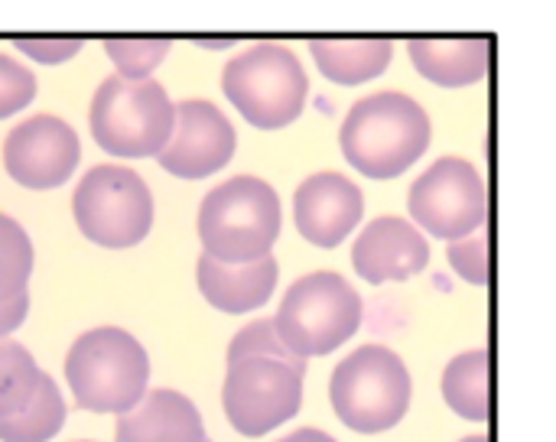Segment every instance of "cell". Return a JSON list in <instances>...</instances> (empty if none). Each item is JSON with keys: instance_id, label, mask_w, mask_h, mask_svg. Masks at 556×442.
<instances>
[{"instance_id": "27", "label": "cell", "mask_w": 556, "mask_h": 442, "mask_svg": "<svg viewBox=\"0 0 556 442\" xmlns=\"http://www.w3.org/2000/svg\"><path fill=\"white\" fill-rule=\"evenodd\" d=\"M26 313H29V293L16 296V300H0V339L10 336L13 329H20Z\"/></svg>"}, {"instance_id": "15", "label": "cell", "mask_w": 556, "mask_h": 442, "mask_svg": "<svg viewBox=\"0 0 556 442\" xmlns=\"http://www.w3.org/2000/svg\"><path fill=\"white\" fill-rule=\"evenodd\" d=\"M277 277H280V267L274 261V254L264 261H251V264H222V261L202 254L195 264V280H199L202 296L215 310L231 313V316L261 310L274 296Z\"/></svg>"}, {"instance_id": "10", "label": "cell", "mask_w": 556, "mask_h": 442, "mask_svg": "<svg viewBox=\"0 0 556 442\" xmlns=\"http://www.w3.org/2000/svg\"><path fill=\"white\" fill-rule=\"evenodd\" d=\"M407 209L417 228L440 241H463L489 218V192L479 169L463 156H443L407 192Z\"/></svg>"}, {"instance_id": "28", "label": "cell", "mask_w": 556, "mask_h": 442, "mask_svg": "<svg viewBox=\"0 0 556 442\" xmlns=\"http://www.w3.org/2000/svg\"><path fill=\"white\" fill-rule=\"evenodd\" d=\"M277 442H339L336 437H329V433H323V430H316V427H306V430H296V433H290V437H283V440Z\"/></svg>"}, {"instance_id": "7", "label": "cell", "mask_w": 556, "mask_h": 442, "mask_svg": "<svg viewBox=\"0 0 556 442\" xmlns=\"http://www.w3.org/2000/svg\"><path fill=\"white\" fill-rule=\"evenodd\" d=\"M222 88L241 117L261 130L293 124L309 98L306 68L293 49L277 42H261L238 52L222 72Z\"/></svg>"}, {"instance_id": "23", "label": "cell", "mask_w": 556, "mask_h": 442, "mask_svg": "<svg viewBox=\"0 0 556 442\" xmlns=\"http://www.w3.org/2000/svg\"><path fill=\"white\" fill-rule=\"evenodd\" d=\"M104 52L117 65L121 78L143 81L166 59L169 42L166 39H111V42H104Z\"/></svg>"}, {"instance_id": "30", "label": "cell", "mask_w": 556, "mask_h": 442, "mask_svg": "<svg viewBox=\"0 0 556 442\" xmlns=\"http://www.w3.org/2000/svg\"><path fill=\"white\" fill-rule=\"evenodd\" d=\"M205 442H212V440H205Z\"/></svg>"}, {"instance_id": "19", "label": "cell", "mask_w": 556, "mask_h": 442, "mask_svg": "<svg viewBox=\"0 0 556 442\" xmlns=\"http://www.w3.org/2000/svg\"><path fill=\"white\" fill-rule=\"evenodd\" d=\"M443 401L456 417H463L469 424H489V417H492V358L485 349L463 352L446 365Z\"/></svg>"}, {"instance_id": "25", "label": "cell", "mask_w": 556, "mask_h": 442, "mask_svg": "<svg viewBox=\"0 0 556 442\" xmlns=\"http://www.w3.org/2000/svg\"><path fill=\"white\" fill-rule=\"evenodd\" d=\"M36 98V75L0 52V121L20 114L29 101Z\"/></svg>"}, {"instance_id": "16", "label": "cell", "mask_w": 556, "mask_h": 442, "mask_svg": "<svg viewBox=\"0 0 556 442\" xmlns=\"http://www.w3.org/2000/svg\"><path fill=\"white\" fill-rule=\"evenodd\" d=\"M117 442H205L202 414L179 391H150L134 411L117 417Z\"/></svg>"}, {"instance_id": "1", "label": "cell", "mask_w": 556, "mask_h": 442, "mask_svg": "<svg viewBox=\"0 0 556 442\" xmlns=\"http://www.w3.org/2000/svg\"><path fill=\"white\" fill-rule=\"evenodd\" d=\"M430 137L433 124L420 101L404 91H378L349 108L339 147L362 176L394 179L427 153Z\"/></svg>"}, {"instance_id": "6", "label": "cell", "mask_w": 556, "mask_h": 442, "mask_svg": "<svg viewBox=\"0 0 556 442\" xmlns=\"http://www.w3.org/2000/svg\"><path fill=\"white\" fill-rule=\"evenodd\" d=\"M88 121L101 150L124 160H143L166 150L176 124V104L153 78L130 81L111 75L98 85Z\"/></svg>"}, {"instance_id": "29", "label": "cell", "mask_w": 556, "mask_h": 442, "mask_svg": "<svg viewBox=\"0 0 556 442\" xmlns=\"http://www.w3.org/2000/svg\"><path fill=\"white\" fill-rule=\"evenodd\" d=\"M459 442H492V437L489 433H476V437H466V440Z\"/></svg>"}, {"instance_id": "21", "label": "cell", "mask_w": 556, "mask_h": 442, "mask_svg": "<svg viewBox=\"0 0 556 442\" xmlns=\"http://www.w3.org/2000/svg\"><path fill=\"white\" fill-rule=\"evenodd\" d=\"M39 381L42 371L36 358L23 345L0 339V420L16 417L36 397Z\"/></svg>"}, {"instance_id": "13", "label": "cell", "mask_w": 556, "mask_h": 442, "mask_svg": "<svg viewBox=\"0 0 556 442\" xmlns=\"http://www.w3.org/2000/svg\"><path fill=\"white\" fill-rule=\"evenodd\" d=\"M365 215V195L362 189L332 169L313 173L296 186L293 195V222L296 231L323 251L339 248L362 222Z\"/></svg>"}, {"instance_id": "26", "label": "cell", "mask_w": 556, "mask_h": 442, "mask_svg": "<svg viewBox=\"0 0 556 442\" xmlns=\"http://www.w3.org/2000/svg\"><path fill=\"white\" fill-rule=\"evenodd\" d=\"M85 42L81 39H36V36H20L16 49L42 65H59L65 59H72Z\"/></svg>"}, {"instance_id": "5", "label": "cell", "mask_w": 556, "mask_h": 442, "mask_svg": "<svg viewBox=\"0 0 556 442\" xmlns=\"http://www.w3.org/2000/svg\"><path fill=\"white\" fill-rule=\"evenodd\" d=\"M414 397V381L397 352L384 345H362L349 352L332 371L329 401L336 417L365 437L394 430Z\"/></svg>"}, {"instance_id": "11", "label": "cell", "mask_w": 556, "mask_h": 442, "mask_svg": "<svg viewBox=\"0 0 556 442\" xmlns=\"http://www.w3.org/2000/svg\"><path fill=\"white\" fill-rule=\"evenodd\" d=\"M78 160V134L52 114L26 117L3 140V169L26 189H55L68 182Z\"/></svg>"}, {"instance_id": "3", "label": "cell", "mask_w": 556, "mask_h": 442, "mask_svg": "<svg viewBox=\"0 0 556 442\" xmlns=\"http://www.w3.org/2000/svg\"><path fill=\"white\" fill-rule=\"evenodd\" d=\"M280 199L257 176H235L215 186L199 205L202 254L222 264H251L270 257L280 238Z\"/></svg>"}, {"instance_id": "2", "label": "cell", "mask_w": 556, "mask_h": 442, "mask_svg": "<svg viewBox=\"0 0 556 442\" xmlns=\"http://www.w3.org/2000/svg\"><path fill=\"white\" fill-rule=\"evenodd\" d=\"M65 381L75 407L121 417L147 397L150 358L143 345L117 326L88 329L65 355Z\"/></svg>"}, {"instance_id": "4", "label": "cell", "mask_w": 556, "mask_h": 442, "mask_svg": "<svg viewBox=\"0 0 556 442\" xmlns=\"http://www.w3.org/2000/svg\"><path fill=\"white\" fill-rule=\"evenodd\" d=\"M362 316L365 303L342 274L313 270L283 293L274 326L283 345L309 362L339 352L362 329Z\"/></svg>"}, {"instance_id": "12", "label": "cell", "mask_w": 556, "mask_h": 442, "mask_svg": "<svg viewBox=\"0 0 556 442\" xmlns=\"http://www.w3.org/2000/svg\"><path fill=\"white\" fill-rule=\"evenodd\" d=\"M235 147L238 134L212 101H182L176 104L173 137L156 160L179 179H205L231 163Z\"/></svg>"}, {"instance_id": "24", "label": "cell", "mask_w": 556, "mask_h": 442, "mask_svg": "<svg viewBox=\"0 0 556 442\" xmlns=\"http://www.w3.org/2000/svg\"><path fill=\"white\" fill-rule=\"evenodd\" d=\"M446 257L466 283L485 287L492 280V248H489V238L482 231H476L463 241H453L446 248Z\"/></svg>"}, {"instance_id": "22", "label": "cell", "mask_w": 556, "mask_h": 442, "mask_svg": "<svg viewBox=\"0 0 556 442\" xmlns=\"http://www.w3.org/2000/svg\"><path fill=\"white\" fill-rule=\"evenodd\" d=\"M33 274V244L20 222L0 215V300L26 296Z\"/></svg>"}, {"instance_id": "20", "label": "cell", "mask_w": 556, "mask_h": 442, "mask_svg": "<svg viewBox=\"0 0 556 442\" xmlns=\"http://www.w3.org/2000/svg\"><path fill=\"white\" fill-rule=\"evenodd\" d=\"M65 424V401L59 394V384L42 375L36 397L16 414L0 420V442H49Z\"/></svg>"}, {"instance_id": "18", "label": "cell", "mask_w": 556, "mask_h": 442, "mask_svg": "<svg viewBox=\"0 0 556 442\" xmlns=\"http://www.w3.org/2000/svg\"><path fill=\"white\" fill-rule=\"evenodd\" d=\"M309 52L319 72L336 85H365L391 65V39H313Z\"/></svg>"}, {"instance_id": "9", "label": "cell", "mask_w": 556, "mask_h": 442, "mask_svg": "<svg viewBox=\"0 0 556 442\" xmlns=\"http://www.w3.org/2000/svg\"><path fill=\"white\" fill-rule=\"evenodd\" d=\"M78 231L111 251L140 244L153 228V195L127 166H94L72 195Z\"/></svg>"}, {"instance_id": "8", "label": "cell", "mask_w": 556, "mask_h": 442, "mask_svg": "<svg viewBox=\"0 0 556 442\" xmlns=\"http://www.w3.org/2000/svg\"><path fill=\"white\" fill-rule=\"evenodd\" d=\"M303 378L306 362L296 355H251L228 362L222 407L231 430L257 440L290 424L303 407Z\"/></svg>"}, {"instance_id": "14", "label": "cell", "mask_w": 556, "mask_h": 442, "mask_svg": "<svg viewBox=\"0 0 556 442\" xmlns=\"http://www.w3.org/2000/svg\"><path fill=\"white\" fill-rule=\"evenodd\" d=\"M352 264L355 274L375 287L401 283L427 270L430 244L414 222L384 215L365 225V231L352 248Z\"/></svg>"}, {"instance_id": "17", "label": "cell", "mask_w": 556, "mask_h": 442, "mask_svg": "<svg viewBox=\"0 0 556 442\" xmlns=\"http://www.w3.org/2000/svg\"><path fill=\"white\" fill-rule=\"evenodd\" d=\"M414 68L440 88H466L485 78L492 65L489 36H459V39H410L407 42Z\"/></svg>"}]
</instances>
